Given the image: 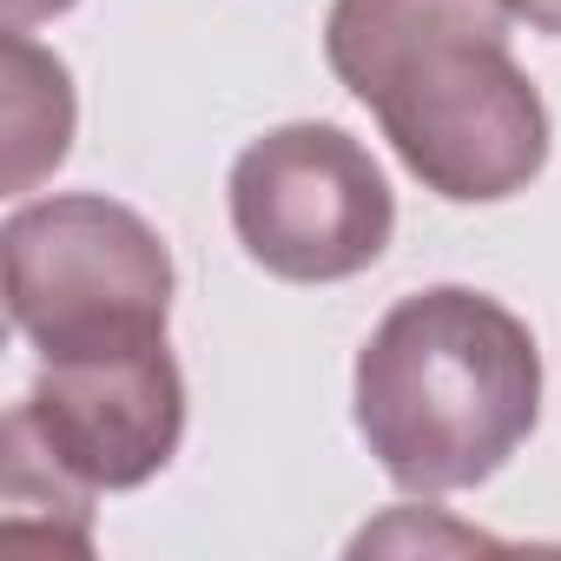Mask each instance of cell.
Returning a JSON list of instances; mask_svg holds the SVG:
<instances>
[{"instance_id": "5b68a950", "label": "cell", "mask_w": 561, "mask_h": 561, "mask_svg": "<svg viewBox=\"0 0 561 561\" xmlns=\"http://www.w3.org/2000/svg\"><path fill=\"white\" fill-rule=\"evenodd\" d=\"M8 430H21L80 489H139L179 456L185 377L165 337L106 357H60L41 364Z\"/></svg>"}, {"instance_id": "6da1fadb", "label": "cell", "mask_w": 561, "mask_h": 561, "mask_svg": "<svg viewBox=\"0 0 561 561\" xmlns=\"http://www.w3.org/2000/svg\"><path fill=\"white\" fill-rule=\"evenodd\" d=\"M508 0H331V73L449 205L515 198L548 165V106L508 54Z\"/></svg>"}, {"instance_id": "277c9868", "label": "cell", "mask_w": 561, "mask_h": 561, "mask_svg": "<svg viewBox=\"0 0 561 561\" xmlns=\"http://www.w3.org/2000/svg\"><path fill=\"white\" fill-rule=\"evenodd\" d=\"M231 231L285 285H337L383 257L397 192L364 139L324 119L277 126L231 165Z\"/></svg>"}, {"instance_id": "7a4b0ae2", "label": "cell", "mask_w": 561, "mask_h": 561, "mask_svg": "<svg viewBox=\"0 0 561 561\" xmlns=\"http://www.w3.org/2000/svg\"><path fill=\"white\" fill-rule=\"evenodd\" d=\"M357 436L410 495H456L489 482L541 416L535 331L469 291L436 285L383 311L357 351Z\"/></svg>"}, {"instance_id": "52a82bcc", "label": "cell", "mask_w": 561, "mask_h": 561, "mask_svg": "<svg viewBox=\"0 0 561 561\" xmlns=\"http://www.w3.org/2000/svg\"><path fill=\"white\" fill-rule=\"evenodd\" d=\"M508 14L528 21L535 34H554L561 41V0H508Z\"/></svg>"}, {"instance_id": "8992f818", "label": "cell", "mask_w": 561, "mask_h": 561, "mask_svg": "<svg viewBox=\"0 0 561 561\" xmlns=\"http://www.w3.org/2000/svg\"><path fill=\"white\" fill-rule=\"evenodd\" d=\"M8 73H14V106H8V139H14V165H8V192H27L41 172H54L67 159L73 139V80L54 54H41L27 41V27H8Z\"/></svg>"}, {"instance_id": "ba28073f", "label": "cell", "mask_w": 561, "mask_h": 561, "mask_svg": "<svg viewBox=\"0 0 561 561\" xmlns=\"http://www.w3.org/2000/svg\"><path fill=\"white\" fill-rule=\"evenodd\" d=\"M73 0H0V14H8V27H34V21H54L67 14Z\"/></svg>"}, {"instance_id": "3957f363", "label": "cell", "mask_w": 561, "mask_h": 561, "mask_svg": "<svg viewBox=\"0 0 561 561\" xmlns=\"http://www.w3.org/2000/svg\"><path fill=\"white\" fill-rule=\"evenodd\" d=\"M0 251H8V318L41 351V364L165 337L172 251L133 205L106 192L34 198L8 218Z\"/></svg>"}]
</instances>
